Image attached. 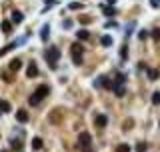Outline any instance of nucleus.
Instances as JSON below:
<instances>
[{"instance_id": "f257e3e1", "label": "nucleus", "mask_w": 160, "mask_h": 152, "mask_svg": "<svg viewBox=\"0 0 160 152\" xmlns=\"http://www.w3.org/2000/svg\"><path fill=\"white\" fill-rule=\"evenodd\" d=\"M48 92H50V88L46 86V84H40V86L32 92V96L28 98V102H30L32 106H36V104L42 102V98H46V96H48Z\"/></svg>"}, {"instance_id": "f03ea898", "label": "nucleus", "mask_w": 160, "mask_h": 152, "mask_svg": "<svg viewBox=\"0 0 160 152\" xmlns=\"http://www.w3.org/2000/svg\"><path fill=\"white\" fill-rule=\"evenodd\" d=\"M44 58H46V62L50 64V68L56 70L58 68L56 62H58V58H60V50H58V48H48V50H46V54H44Z\"/></svg>"}, {"instance_id": "7ed1b4c3", "label": "nucleus", "mask_w": 160, "mask_h": 152, "mask_svg": "<svg viewBox=\"0 0 160 152\" xmlns=\"http://www.w3.org/2000/svg\"><path fill=\"white\" fill-rule=\"evenodd\" d=\"M80 148H82V152H94L92 150V138L88 132H80Z\"/></svg>"}, {"instance_id": "20e7f679", "label": "nucleus", "mask_w": 160, "mask_h": 152, "mask_svg": "<svg viewBox=\"0 0 160 152\" xmlns=\"http://www.w3.org/2000/svg\"><path fill=\"white\" fill-rule=\"evenodd\" d=\"M82 44H80V42H74V44H72V62H74V64H76V66H80V64H82Z\"/></svg>"}, {"instance_id": "39448f33", "label": "nucleus", "mask_w": 160, "mask_h": 152, "mask_svg": "<svg viewBox=\"0 0 160 152\" xmlns=\"http://www.w3.org/2000/svg\"><path fill=\"white\" fill-rule=\"evenodd\" d=\"M94 86H96V88H108V90H112L114 82H110V78H108V76H100L98 80H94Z\"/></svg>"}, {"instance_id": "423d86ee", "label": "nucleus", "mask_w": 160, "mask_h": 152, "mask_svg": "<svg viewBox=\"0 0 160 152\" xmlns=\"http://www.w3.org/2000/svg\"><path fill=\"white\" fill-rule=\"evenodd\" d=\"M94 124L98 126V128H104V126L108 124V118H106V114H96V116H94Z\"/></svg>"}, {"instance_id": "0eeeda50", "label": "nucleus", "mask_w": 160, "mask_h": 152, "mask_svg": "<svg viewBox=\"0 0 160 152\" xmlns=\"http://www.w3.org/2000/svg\"><path fill=\"white\" fill-rule=\"evenodd\" d=\"M8 68H10L12 72H18V70L22 68V60H20V58H14V60H10V64H8Z\"/></svg>"}, {"instance_id": "6e6552de", "label": "nucleus", "mask_w": 160, "mask_h": 152, "mask_svg": "<svg viewBox=\"0 0 160 152\" xmlns=\"http://www.w3.org/2000/svg\"><path fill=\"white\" fill-rule=\"evenodd\" d=\"M26 76H28V78H36V76H38V68H36V64H34V62H30V64H28Z\"/></svg>"}, {"instance_id": "1a4fd4ad", "label": "nucleus", "mask_w": 160, "mask_h": 152, "mask_svg": "<svg viewBox=\"0 0 160 152\" xmlns=\"http://www.w3.org/2000/svg\"><path fill=\"white\" fill-rule=\"evenodd\" d=\"M16 120L22 122V124H24V122H28V112L26 110H18V112H16Z\"/></svg>"}, {"instance_id": "9d476101", "label": "nucleus", "mask_w": 160, "mask_h": 152, "mask_svg": "<svg viewBox=\"0 0 160 152\" xmlns=\"http://www.w3.org/2000/svg\"><path fill=\"white\" fill-rule=\"evenodd\" d=\"M22 20H24V16H22V12H20V10L12 12V22H14V24H20Z\"/></svg>"}, {"instance_id": "9b49d317", "label": "nucleus", "mask_w": 160, "mask_h": 152, "mask_svg": "<svg viewBox=\"0 0 160 152\" xmlns=\"http://www.w3.org/2000/svg\"><path fill=\"white\" fill-rule=\"evenodd\" d=\"M0 28H2L4 34H10V32H12V24L8 22V20H2V22H0Z\"/></svg>"}, {"instance_id": "f8f14e48", "label": "nucleus", "mask_w": 160, "mask_h": 152, "mask_svg": "<svg viewBox=\"0 0 160 152\" xmlns=\"http://www.w3.org/2000/svg\"><path fill=\"white\" fill-rule=\"evenodd\" d=\"M48 36H50V28H48V24H44V26H42V30H40V38L42 40H48Z\"/></svg>"}, {"instance_id": "ddd939ff", "label": "nucleus", "mask_w": 160, "mask_h": 152, "mask_svg": "<svg viewBox=\"0 0 160 152\" xmlns=\"http://www.w3.org/2000/svg\"><path fill=\"white\" fill-rule=\"evenodd\" d=\"M112 90H114L116 96H124V94H126V90H124V86H122V84H114V86H112Z\"/></svg>"}, {"instance_id": "4468645a", "label": "nucleus", "mask_w": 160, "mask_h": 152, "mask_svg": "<svg viewBox=\"0 0 160 152\" xmlns=\"http://www.w3.org/2000/svg\"><path fill=\"white\" fill-rule=\"evenodd\" d=\"M18 44H20V42H10V44H8V46H4V48L0 50V56H4V54H6V52H10V50H12V48H16V46H18Z\"/></svg>"}, {"instance_id": "2eb2a0df", "label": "nucleus", "mask_w": 160, "mask_h": 152, "mask_svg": "<svg viewBox=\"0 0 160 152\" xmlns=\"http://www.w3.org/2000/svg\"><path fill=\"white\" fill-rule=\"evenodd\" d=\"M102 12H104L106 16H116V8L112 6V4H110V6H104V8H102Z\"/></svg>"}, {"instance_id": "dca6fc26", "label": "nucleus", "mask_w": 160, "mask_h": 152, "mask_svg": "<svg viewBox=\"0 0 160 152\" xmlns=\"http://www.w3.org/2000/svg\"><path fill=\"white\" fill-rule=\"evenodd\" d=\"M76 36H78V40H88V38H90V32L82 28V30H78V32H76Z\"/></svg>"}, {"instance_id": "f3484780", "label": "nucleus", "mask_w": 160, "mask_h": 152, "mask_svg": "<svg viewBox=\"0 0 160 152\" xmlns=\"http://www.w3.org/2000/svg\"><path fill=\"white\" fill-rule=\"evenodd\" d=\"M0 112H10V102L8 100H0Z\"/></svg>"}, {"instance_id": "a211bd4d", "label": "nucleus", "mask_w": 160, "mask_h": 152, "mask_svg": "<svg viewBox=\"0 0 160 152\" xmlns=\"http://www.w3.org/2000/svg\"><path fill=\"white\" fill-rule=\"evenodd\" d=\"M32 148H34V150L42 148V138H32Z\"/></svg>"}, {"instance_id": "6ab92c4d", "label": "nucleus", "mask_w": 160, "mask_h": 152, "mask_svg": "<svg viewBox=\"0 0 160 152\" xmlns=\"http://www.w3.org/2000/svg\"><path fill=\"white\" fill-rule=\"evenodd\" d=\"M148 78L150 80H156L158 78V70L156 68H148Z\"/></svg>"}, {"instance_id": "aec40b11", "label": "nucleus", "mask_w": 160, "mask_h": 152, "mask_svg": "<svg viewBox=\"0 0 160 152\" xmlns=\"http://www.w3.org/2000/svg\"><path fill=\"white\" fill-rule=\"evenodd\" d=\"M100 42H102V46H112V38L110 36H102Z\"/></svg>"}, {"instance_id": "412c9836", "label": "nucleus", "mask_w": 160, "mask_h": 152, "mask_svg": "<svg viewBox=\"0 0 160 152\" xmlns=\"http://www.w3.org/2000/svg\"><path fill=\"white\" fill-rule=\"evenodd\" d=\"M116 152H130V146L128 144H118L116 146Z\"/></svg>"}, {"instance_id": "4be33fe9", "label": "nucleus", "mask_w": 160, "mask_h": 152, "mask_svg": "<svg viewBox=\"0 0 160 152\" xmlns=\"http://www.w3.org/2000/svg\"><path fill=\"white\" fill-rule=\"evenodd\" d=\"M124 82H126V76L118 72V74H116V82L114 84H124Z\"/></svg>"}, {"instance_id": "5701e85b", "label": "nucleus", "mask_w": 160, "mask_h": 152, "mask_svg": "<svg viewBox=\"0 0 160 152\" xmlns=\"http://www.w3.org/2000/svg\"><path fill=\"white\" fill-rule=\"evenodd\" d=\"M70 10H80V8H82V2H70Z\"/></svg>"}, {"instance_id": "b1692460", "label": "nucleus", "mask_w": 160, "mask_h": 152, "mask_svg": "<svg viewBox=\"0 0 160 152\" xmlns=\"http://www.w3.org/2000/svg\"><path fill=\"white\" fill-rule=\"evenodd\" d=\"M136 152H146V144H144V142H138V144H136Z\"/></svg>"}, {"instance_id": "393cba45", "label": "nucleus", "mask_w": 160, "mask_h": 152, "mask_svg": "<svg viewBox=\"0 0 160 152\" xmlns=\"http://www.w3.org/2000/svg\"><path fill=\"white\" fill-rule=\"evenodd\" d=\"M152 104H160V92H154L152 94Z\"/></svg>"}, {"instance_id": "a878e982", "label": "nucleus", "mask_w": 160, "mask_h": 152, "mask_svg": "<svg viewBox=\"0 0 160 152\" xmlns=\"http://www.w3.org/2000/svg\"><path fill=\"white\" fill-rule=\"evenodd\" d=\"M138 38H140V40H146V38H148V32H146V30H140V32H138Z\"/></svg>"}, {"instance_id": "bb28decb", "label": "nucleus", "mask_w": 160, "mask_h": 152, "mask_svg": "<svg viewBox=\"0 0 160 152\" xmlns=\"http://www.w3.org/2000/svg\"><path fill=\"white\" fill-rule=\"evenodd\" d=\"M80 22H82V24H90L92 18H90V16H82V18H80Z\"/></svg>"}, {"instance_id": "cd10ccee", "label": "nucleus", "mask_w": 160, "mask_h": 152, "mask_svg": "<svg viewBox=\"0 0 160 152\" xmlns=\"http://www.w3.org/2000/svg\"><path fill=\"white\" fill-rule=\"evenodd\" d=\"M12 148H14V150H20L22 146H20V142H18V140H14V142H12Z\"/></svg>"}, {"instance_id": "c85d7f7f", "label": "nucleus", "mask_w": 160, "mask_h": 152, "mask_svg": "<svg viewBox=\"0 0 160 152\" xmlns=\"http://www.w3.org/2000/svg\"><path fill=\"white\" fill-rule=\"evenodd\" d=\"M126 50H128V48H126V46H122V50H120V56H122V58L128 56V52H126Z\"/></svg>"}, {"instance_id": "c756f323", "label": "nucleus", "mask_w": 160, "mask_h": 152, "mask_svg": "<svg viewBox=\"0 0 160 152\" xmlns=\"http://www.w3.org/2000/svg\"><path fill=\"white\" fill-rule=\"evenodd\" d=\"M54 4H56V0H48V4H46V8H44V10H48V8H52Z\"/></svg>"}, {"instance_id": "7c9ffc66", "label": "nucleus", "mask_w": 160, "mask_h": 152, "mask_svg": "<svg viewBox=\"0 0 160 152\" xmlns=\"http://www.w3.org/2000/svg\"><path fill=\"white\" fill-rule=\"evenodd\" d=\"M64 28L68 30V28H72V20H64Z\"/></svg>"}, {"instance_id": "2f4dec72", "label": "nucleus", "mask_w": 160, "mask_h": 152, "mask_svg": "<svg viewBox=\"0 0 160 152\" xmlns=\"http://www.w3.org/2000/svg\"><path fill=\"white\" fill-rule=\"evenodd\" d=\"M152 36H154V38H156V40H160V28H156V30H154V32H152Z\"/></svg>"}, {"instance_id": "473e14b6", "label": "nucleus", "mask_w": 160, "mask_h": 152, "mask_svg": "<svg viewBox=\"0 0 160 152\" xmlns=\"http://www.w3.org/2000/svg\"><path fill=\"white\" fill-rule=\"evenodd\" d=\"M104 26H106V28H114V26H116V22H112V20H108V22L104 24Z\"/></svg>"}, {"instance_id": "72a5a7b5", "label": "nucleus", "mask_w": 160, "mask_h": 152, "mask_svg": "<svg viewBox=\"0 0 160 152\" xmlns=\"http://www.w3.org/2000/svg\"><path fill=\"white\" fill-rule=\"evenodd\" d=\"M150 4H152V8H158L160 6V0H150Z\"/></svg>"}, {"instance_id": "f704fd0d", "label": "nucleus", "mask_w": 160, "mask_h": 152, "mask_svg": "<svg viewBox=\"0 0 160 152\" xmlns=\"http://www.w3.org/2000/svg\"><path fill=\"white\" fill-rule=\"evenodd\" d=\"M116 2V0H108V4H114Z\"/></svg>"}, {"instance_id": "c9c22d12", "label": "nucleus", "mask_w": 160, "mask_h": 152, "mask_svg": "<svg viewBox=\"0 0 160 152\" xmlns=\"http://www.w3.org/2000/svg\"><path fill=\"white\" fill-rule=\"evenodd\" d=\"M2 152H6V150H2Z\"/></svg>"}]
</instances>
